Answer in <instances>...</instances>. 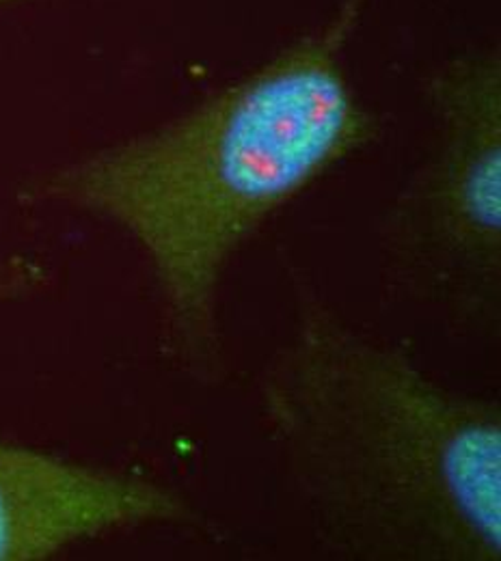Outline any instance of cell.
I'll list each match as a JSON object with an SVG mask.
<instances>
[{
  "label": "cell",
  "mask_w": 501,
  "mask_h": 561,
  "mask_svg": "<svg viewBox=\"0 0 501 561\" xmlns=\"http://www.w3.org/2000/svg\"><path fill=\"white\" fill-rule=\"evenodd\" d=\"M365 0L180 119L70 164L33 195L124 227L151 262L182 360L213 374L218 287L238 249L289 199L376 137L344 48Z\"/></svg>",
  "instance_id": "cell-1"
},
{
  "label": "cell",
  "mask_w": 501,
  "mask_h": 561,
  "mask_svg": "<svg viewBox=\"0 0 501 561\" xmlns=\"http://www.w3.org/2000/svg\"><path fill=\"white\" fill-rule=\"evenodd\" d=\"M260 382L287 476L335 553L500 561L501 411L349 327L305 285Z\"/></svg>",
  "instance_id": "cell-2"
},
{
  "label": "cell",
  "mask_w": 501,
  "mask_h": 561,
  "mask_svg": "<svg viewBox=\"0 0 501 561\" xmlns=\"http://www.w3.org/2000/svg\"><path fill=\"white\" fill-rule=\"evenodd\" d=\"M430 91L441 142L420 193V247L447 294L491 311L501 273L500 57L456 59Z\"/></svg>",
  "instance_id": "cell-3"
},
{
  "label": "cell",
  "mask_w": 501,
  "mask_h": 561,
  "mask_svg": "<svg viewBox=\"0 0 501 561\" xmlns=\"http://www.w3.org/2000/svg\"><path fill=\"white\" fill-rule=\"evenodd\" d=\"M191 518L158 484L0 440V561L46 560L115 529Z\"/></svg>",
  "instance_id": "cell-4"
},
{
  "label": "cell",
  "mask_w": 501,
  "mask_h": 561,
  "mask_svg": "<svg viewBox=\"0 0 501 561\" xmlns=\"http://www.w3.org/2000/svg\"><path fill=\"white\" fill-rule=\"evenodd\" d=\"M37 280H39L37 271L29 268L24 264H18L13 268L2 271L0 273V302L11 300V298L29 291Z\"/></svg>",
  "instance_id": "cell-5"
},
{
  "label": "cell",
  "mask_w": 501,
  "mask_h": 561,
  "mask_svg": "<svg viewBox=\"0 0 501 561\" xmlns=\"http://www.w3.org/2000/svg\"><path fill=\"white\" fill-rule=\"evenodd\" d=\"M7 2H13V0H0V4H7Z\"/></svg>",
  "instance_id": "cell-6"
}]
</instances>
